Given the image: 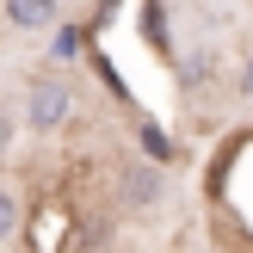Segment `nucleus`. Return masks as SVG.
I'll list each match as a JSON object with an SVG mask.
<instances>
[{"label":"nucleus","mask_w":253,"mask_h":253,"mask_svg":"<svg viewBox=\"0 0 253 253\" xmlns=\"http://www.w3.org/2000/svg\"><path fill=\"white\" fill-rule=\"evenodd\" d=\"M68 118H74V81H68V74L31 81V93H25V124H31L37 136H56Z\"/></svg>","instance_id":"nucleus-1"},{"label":"nucleus","mask_w":253,"mask_h":253,"mask_svg":"<svg viewBox=\"0 0 253 253\" xmlns=\"http://www.w3.org/2000/svg\"><path fill=\"white\" fill-rule=\"evenodd\" d=\"M0 6H6L12 31H49L56 12H62V0H0Z\"/></svg>","instance_id":"nucleus-2"},{"label":"nucleus","mask_w":253,"mask_h":253,"mask_svg":"<svg viewBox=\"0 0 253 253\" xmlns=\"http://www.w3.org/2000/svg\"><path fill=\"white\" fill-rule=\"evenodd\" d=\"M124 204H136V210L161 204V173L155 167H124Z\"/></svg>","instance_id":"nucleus-3"},{"label":"nucleus","mask_w":253,"mask_h":253,"mask_svg":"<svg viewBox=\"0 0 253 253\" xmlns=\"http://www.w3.org/2000/svg\"><path fill=\"white\" fill-rule=\"evenodd\" d=\"M19 222H25L19 192H6V185H0V241H12V235H19Z\"/></svg>","instance_id":"nucleus-4"},{"label":"nucleus","mask_w":253,"mask_h":253,"mask_svg":"<svg viewBox=\"0 0 253 253\" xmlns=\"http://www.w3.org/2000/svg\"><path fill=\"white\" fill-rule=\"evenodd\" d=\"M142 142H148V155H155V161H173V142L155 130V124H142Z\"/></svg>","instance_id":"nucleus-5"},{"label":"nucleus","mask_w":253,"mask_h":253,"mask_svg":"<svg viewBox=\"0 0 253 253\" xmlns=\"http://www.w3.org/2000/svg\"><path fill=\"white\" fill-rule=\"evenodd\" d=\"M12 136H19V130H12V105H0V161L12 155Z\"/></svg>","instance_id":"nucleus-6"},{"label":"nucleus","mask_w":253,"mask_h":253,"mask_svg":"<svg viewBox=\"0 0 253 253\" xmlns=\"http://www.w3.org/2000/svg\"><path fill=\"white\" fill-rule=\"evenodd\" d=\"M235 93H241L247 105H253V49H247V62H241V74H235Z\"/></svg>","instance_id":"nucleus-7"}]
</instances>
